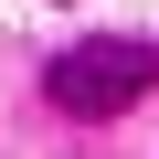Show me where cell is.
I'll list each match as a JSON object with an SVG mask.
<instances>
[{
    "label": "cell",
    "instance_id": "cell-1",
    "mask_svg": "<svg viewBox=\"0 0 159 159\" xmlns=\"http://www.w3.org/2000/svg\"><path fill=\"white\" fill-rule=\"evenodd\" d=\"M148 85H159V43H127V32L74 43V53L43 74V96H53L64 117H117V106H138Z\"/></svg>",
    "mask_w": 159,
    "mask_h": 159
}]
</instances>
